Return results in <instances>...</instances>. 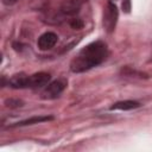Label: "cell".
Returning a JSON list of instances; mask_svg holds the SVG:
<instances>
[{
  "label": "cell",
  "mask_w": 152,
  "mask_h": 152,
  "mask_svg": "<svg viewBox=\"0 0 152 152\" xmlns=\"http://www.w3.org/2000/svg\"><path fill=\"white\" fill-rule=\"evenodd\" d=\"M107 45L101 40L93 42L83 49H81L80 52L72 58V61L70 62V70L72 72L87 71L101 64L107 58Z\"/></svg>",
  "instance_id": "cell-1"
},
{
  "label": "cell",
  "mask_w": 152,
  "mask_h": 152,
  "mask_svg": "<svg viewBox=\"0 0 152 152\" xmlns=\"http://www.w3.org/2000/svg\"><path fill=\"white\" fill-rule=\"evenodd\" d=\"M65 87H66V80H64V78L55 80L51 83H49L48 86H45L44 90L42 91V99H44V100L56 99L62 94V91L65 89Z\"/></svg>",
  "instance_id": "cell-2"
},
{
  "label": "cell",
  "mask_w": 152,
  "mask_h": 152,
  "mask_svg": "<svg viewBox=\"0 0 152 152\" xmlns=\"http://www.w3.org/2000/svg\"><path fill=\"white\" fill-rule=\"evenodd\" d=\"M118 20V8L113 2H108L103 12V26L107 32H113Z\"/></svg>",
  "instance_id": "cell-3"
},
{
  "label": "cell",
  "mask_w": 152,
  "mask_h": 152,
  "mask_svg": "<svg viewBox=\"0 0 152 152\" xmlns=\"http://www.w3.org/2000/svg\"><path fill=\"white\" fill-rule=\"evenodd\" d=\"M50 74L48 72H36L33 75H30L28 76V87L27 88H31V89H37V88H42V87H45L49 84L50 82Z\"/></svg>",
  "instance_id": "cell-4"
},
{
  "label": "cell",
  "mask_w": 152,
  "mask_h": 152,
  "mask_svg": "<svg viewBox=\"0 0 152 152\" xmlns=\"http://www.w3.org/2000/svg\"><path fill=\"white\" fill-rule=\"evenodd\" d=\"M58 40V36L53 32H45L38 38V48L40 50H50L56 45Z\"/></svg>",
  "instance_id": "cell-5"
},
{
  "label": "cell",
  "mask_w": 152,
  "mask_h": 152,
  "mask_svg": "<svg viewBox=\"0 0 152 152\" xmlns=\"http://www.w3.org/2000/svg\"><path fill=\"white\" fill-rule=\"evenodd\" d=\"M8 86L12 88H15V89L27 88L28 87V76L24 72L15 74L8 80Z\"/></svg>",
  "instance_id": "cell-6"
},
{
  "label": "cell",
  "mask_w": 152,
  "mask_h": 152,
  "mask_svg": "<svg viewBox=\"0 0 152 152\" xmlns=\"http://www.w3.org/2000/svg\"><path fill=\"white\" fill-rule=\"evenodd\" d=\"M61 11L68 15L77 14L80 11V0H65L61 6Z\"/></svg>",
  "instance_id": "cell-7"
},
{
  "label": "cell",
  "mask_w": 152,
  "mask_h": 152,
  "mask_svg": "<svg viewBox=\"0 0 152 152\" xmlns=\"http://www.w3.org/2000/svg\"><path fill=\"white\" fill-rule=\"evenodd\" d=\"M139 106H140V103L137 102V101L125 100V101L115 102L113 106H110V110H131V109L138 108Z\"/></svg>",
  "instance_id": "cell-8"
},
{
  "label": "cell",
  "mask_w": 152,
  "mask_h": 152,
  "mask_svg": "<svg viewBox=\"0 0 152 152\" xmlns=\"http://www.w3.org/2000/svg\"><path fill=\"white\" fill-rule=\"evenodd\" d=\"M53 116L51 115H39V116H32L28 118L26 120H23L20 122H17L14 126H28V125H34V124H40V122H45V121H50L52 120Z\"/></svg>",
  "instance_id": "cell-9"
},
{
  "label": "cell",
  "mask_w": 152,
  "mask_h": 152,
  "mask_svg": "<svg viewBox=\"0 0 152 152\" xmlns=\"http://www.w3.org/2000/svg\"><path fill=\"white\" fill-rule=\"evenodd\" d=\"M70 26L75 30H80L83 27V21L80 19V18H72L70 20Z\"/></svg>",
  "instance_id": "cell-10"
},
{
  "label": "cell",
  "mask_w": 152,
  "mask_h": 152,
  "mask_svg": "<svg viewBox=\"0 0 152 152\" xmlns=\"http://www.w3.org/2000/svg\"><path fill=\"white\" fill-rule=\"evenodd\" d=\"M6 106H8V107H19V106H23V102L19 101V100H15V101L7 100L6 101Z\"/></svg>",
  "instance_id": "cell-11"
},
{
  "label": "cell",
  "mask_w": 152,
  "mask_h": 152,
  "mask_svg": "<svg viewBox=\"0 0 152 152\" xmlns=\"http://www.w3.org/2000/svg\"><path fill=\"white\" fill-rule=\"evenodd\" d=\"M18 0H2V2L5 4V5H13V4H15Z\"/></svg>",
  "instance_id": "cell-12"
},
{
  "label": "cell",
  "mask_w": 152,
  "mask_h": 152,
  "mask_svg": "<svg viewBox=\"0 0 152 152\" xmlns=\"http://www.w3.org/2000/svg\"><path fill=\"white\" fill-rule=\"evenodd\" d=\"M80 1H87V0H80Z\"/></svg>",
  "instance_id": "cell-13"
}]
</instances>
